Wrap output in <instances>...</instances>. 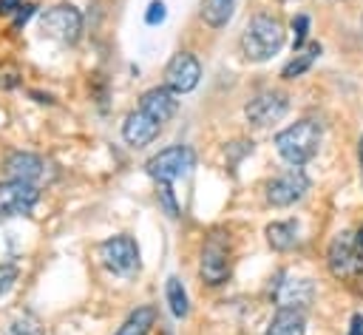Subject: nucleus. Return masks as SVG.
<instances>
[{"label":"nucleus","mask_w":363,"mask_h":335,"mask_svg":"<svg viewBox=\"0 0 363 335\" xmlns=\"http://www.w3.org/2000/svg\"><path fill=\"white\" fill-rule=\"evenodd\" d=\"M284 40H286V31L281 20L269 14H255L241 34V54L250 62H264L284 48Z\"/></svg>","instance_id":"nucleus-1"},{"label":"nucleus","mask_w":363,"mask_h":335,"mask_svg":"<svg viewBox=\"0 0 363 335\" xmlns=\"http://www.w3.org/2000/svg\"><path fill=\"white\" fill-rule=\"evenodd\" d=\"M320 139H323L320 122L318 119H301V122L284 128L281 133H275V148H278L281 159H286L292 168H301L318 153Z\"/></svg>","instance_id":"nucleus-2"},{"label":"nucleus","mask_w":363,"mask_h":335,"mask_svg":"<svg viewBox=\"0 0 363 335\" xmlns=\"http://www.w3.org/2000/svg\"><path fill=\"white\" fill-rule=\"evenodd\" d=\"M193 168H196V153L187 145L164 148L156 156H150L147 165H145L147 176H153L156 182H173L179 176H187Z\"/></svg>","instance_id":"nucleus-3"},{"label":"nucleus","mask_w":363,"mask_h":335,"mask_svg":"<svg viewBox=\"0 0 363 335\" xmlns=\"http://www.w3.org/2000/svg\"><path fill=\"white\" fill-rule=\"evenodd\" d=\"M102 267L113 275H130L139 267V247L130 236H111L96 247Z\"/></svg>","instance_id":"nucleus-4"},{"label":"nucleus","mask_w":363,"mask_h":335,"mask_svg":"<svg viewBox=\"0 0 363 335\" xmlns=\"http://www.w3.org/2000/svg\"><path fill=\"white\" fill-rule=\"evenodd\" d=\"M199 275L210 287H218V284H224L230 278V244H227V236L213 233L204 241L201 261H199Z\"/></svg>","instance_id":"nucleus-5"},{"label":"nucleus","mask_w":363,"mask_h":335,"mask_svg":"<svg viewBox=\"0 0 363 335\" xmlns=\"http://www.w3.org/2000/svg\"><path fill=\"white\" fill-rule=\"evenodd\" d=\"M309 190V176L301 168H289L278 176H272L264 187V196L272 207H289L295 202H301Z\"/></svg>","instance_id":"nucleus-6"},{"label":"nucleus","mask_w":363,"mask_h":335,"mask_svg":"<svg viewBox=\"0 0 363 335\" xmlns=\"http://www.w3.org/2000/svg\"><path fill=\"white\" fill-rule=\"evenodd\" d=\"M40 28H43V34H48L60 43H77L79 31H82V14H79V9L62 3V6H54V9L43 11Z\"/></svg>","instance_id":"nucleus-7"},{"label":"nucleus","mask_w":363,"mask_h":335,"mask_svg":"<svg viewBox=\"0 0 363 335\" xmlns=\"http://www.w3.org/2000/svg\"><path fill=\"white\" fill-rule=\"evenodd\" d=\"M272 298L278 307H286V309H306L315 298V284L309 278H295L289 273H278L272 287H269Z\"/></svg>","instance_id":"nucleus-8"},{"label":"nucleus","mask_w":363,"mask_h":335,"mask_svg":"<svg viewBox=\"0 0 363 335\" xmlns=\"http://www.w3.org/2000/svg\"><path fill=\"white\" fill-rule=\"evenodd\" d=\"M326 261H329V273L340 281L363 273V261L357 256V247H354V236L352 233H337L329 244V253H326Z\"/></svg>","instance_id":"nucleus-9"},{"label":"nucleus","mask_w":363,"mask_h":335,"mask_svg":"<svg viewBox=\"0 0 363 335\" xmlns=\"http://www.w3.org/2000/svg\"><path fill=\"white\" fill-rule=\"evenodd\" d=\"M201 79V62L190 54V51H179L170 57V62L164 65V88H170L173 94H187L199 85Z\"/></svg>","instance_id":"nucleus-10"},{"label":"nucleus","mask_w":363,"mask_h":335,"mask_svg":"<svg viewBox=\"0 0 363 335\" xmlns=\"http://www.w3.org/2000/svg\"><path fill=\"white\" fill-rule=\"evenodd\" d=\"M40 202V190L31 182H0V216H26Z\"/></svg>","instance_id":"nucleus-11"},{"label":"nucleus","mask_w":363,"mask_h":335,"mask_svg":"<svg viewBox=\"0 0 363 335\" xmlns=\"http://www.w3.org/2000/svg\"><path fill=\"white\" fill-rule=\"evenodd\" d=\"M289 102H286V94L281 91H261L258 97H252L247 105H244V116L250 125L255 128H267L272 122H278L284 114H286Z\"/></svg>","instance_id":"nucleus-12"},{"label":"nucleus","mask_w":363,"mask_h":335,"mask_svg":"<svg viewBox=\"0 0 363 335\" xmlns=\"http://www.w3.org/2000/svg\"><path fill=\"white\" fill-rule=\"evenodd\" d=\"M139 111H145L150 119H156V122L162 125V122H167V119L176 116L179 99H176V94H173L170 88L156 85V88H150V91H145V94L139 97Z\"/></svg>","instance_id":"nucleus-13"},{"label":"nucleus","mask_w":363,"mask_h":335,"mask_svg":"<svg viewBox=\"0 0 363 335\" xmlns=\"http://www.w3.org/2000/svg\"><path fill=\"white\" fill-rule=\"evenodd\" d=\"M159 122L156 119H150L145 111H130L128 116H125V122H122V136H125V142L128 145H133V148H145V145H150L156 136H159Z\"/></svg>","instance_id":"nucleus-14"},{"label":"nucleus","mask_w":363,"mask_h":335,"mask_svg":"<svg viewBox=\"0 0 363 335\" xmlns=\"http://www.w3.org/2000/svg\"><path fill=\"white\" fill-rule=\"evenodd\" d=\"M3 170H6L9 179H20V182H31V185H34L37 179H43V173H45V162H43L37 153L14 150V153L6 156Z\"/></svg>","instance_id":"nucleus-15"},{"label":"nucleus","mask_w":363,"mask_h":335,"mask_svg":"<svg viewBox=\"0 0 363 335\" xmlns=\"http://www.w3.org/2000/svg\"><path fill=\"white\" fill-rule=\"evenodd\" d=\"M264 335H306V318H303L301 309L278 307V312L267 324Z\"/></svg>","instance_id":"nucleus-16"},{"label":"nucleus","mask_w":363,"mask_h":335,"mask_svg":"<svg viewBox=\"0 0 363 335\" xmlns=\"http://www.w3.org/2000/svg\"><path fill=\"white\" fill-rule=\"evenodd\" d=\"M153 324H156V307L145 304V307H136L125 318V324L116 329V335H147Z\"/></svg>","instance_id":"nucleus-17"},{"label":"nucleus","mask_w":363,"mask_h":335,"mask_svg":"<svg viewBox=\"0 0 363 335\" xmlns=\"http://www.w3.org/2000/svg\"><path fill=\"white\" fill-rule=\"evenodd\" d=\"M267 241H269V247L272 250H278V253H286V250H292L295 247V241H298V227H295V221H272V224H267Z\"/></svg>","instance_id":"nucleus-18"},{"label":"nucleus","mask_w":363,"mask_h":335,"mask_svg":"<svg viewBox=\"0 0 363 335\" xmlns=\"http://www.w3.org/2000/svg\"><path fill=\"white\" fill-rule=\"evenodd\" d=\"M318 57H320V43H309V45H303V48H301V51H298V54L284 65L281 77H284V79H295V77L306 74Z\"/></svg>","instance_id":"nucleus-19"},{"label":"nucleus","mask_w":363,"mask_h":335,"mask_svg":"<svg viewBox=\"0 0 363 335\" xmlns=\"http://www.w3.org/2000/svg\"><path fill=\"white\" fill-rule=\"evenodd\" d=\"M233 6H235V0H204L201 3V17L210 28H221L233 17Z\"/></svg>","instance_id":"nucleus-20"},{"label":"nucleus","mask_w":363,"mask_h":335,"mask_svg":"<svg viewBox=\"0 0 363 335\" xmlns=\"http://www.w3.org/2000/svg\"><path fill=\"white\" fill-rule=\"evenodd\" d=\"M6 335H43V324L34 312L17 309L6 324Z\"/></svg>","instance_id":"nucleus-21"},{"label":"nucleus","mask_w":363,"mask_h":335,"mask_svg":"<svg viewBox=\"0 0 363 335\" xmlns=\"http://www.w3.org/2000/svg\"><path fill=\"white\" fill-rule=\"evenodd\" d=\"M164 295H167L170 312H173L176 318H187V312H190V301H187V292H184V287H182V281H179L176 275L167 278V284H164Z\"/></svg>","instance_id":"nucleus-22"},{"label":"nucleus","mask_w":363,"mask_h":335,"mask_svg":"<svg viewBox=\"0 0 363 335\" xmlns=\"http://www.w3.org/2000/svg\"><path fill=\"white\" fill-rule=\"evenodd\" d=\"M306 34H309V17H306V14H298V17L292 20V48H295V51L303 48Z\"/></svg>","instance_id":"nucleus-23"},{"label":"nucleus","mask_w":363,"mask_h":335,"mask_svg":"<svg viewBox=\"0 0 363 335\" xmlns=\"http://www.w3.org/2000/svg\"><path fill=\"white\" fill-rule=\"evenodd\" d=\"M156 196H159V202H162L164 213H167L170 219H176V216H179V204H176V199H173L170 182H159V187H156Z\"/></svg>","instance_id":"nucleus-24"},{"label":"nucleus","mask_w":363,"mask_h":335,"mask_svg":"<svg viewBox=\"0 0 363 335\" xmlns=\"http://www.w3.org/2000/svg\"><path fill=\"white\" fill-rule=\"evenodd\" d=\"M14 281H17V267L14 264H0V298L11 290Z\"/></svg>","instance_id":"nucleus-25"},{"label":"nucleus","mask_w":363,"mask_h":335,"mask_svg":"<svg viewBox=\"0 0 363 335\" xmlns=\"http://www.w3.org/2000/svg\"><path fill=\"white\" fill-rule=\"evenodd\" d=\"M164 17H167V9H164L162 0H153V3L147 6V11H145V23H147V26H156V23H162Z\"/></svg>","instance_id":"nucleus-26"},{"label":"nucleus","mask_w":363,"mask_h":335,"mask_svg":"<svg viewBox=\"0 0 363 335\" xmlns=\"http://www.w3.org/2000/svg\"><path fill=\"white\" fill-rule=\"evenodd\" d=\"M31 14H34V3H23V6H20L17 11H14V28H20V26H26Z\"/></svg>","instance_id":"nucleus-27"},{"label":"nucleus","mask_w":363,"mask_h":335,"mask_svg":"<svg viewBox=\"0 0 363 335\" xmlns=\"http://www.w3.org/2000/svg\"><path fill=\"white\" fill-rule=\"evenodd\" d=\"M20 6H23V0H0V17H9V14H14Z\"/></svg>","instance_id":"nucleus-28"},{"label":"nucleus","mask_w":363,"mask_h":335,"mask_svg":"<svg viewBox=\"0 0 363 335\" xmlns=\"http://www.w3.org/2000/svg\"><path fill=\"white\" fill-rule=\"evenodd\" d=\"M360 324H363V318L354 315V318H352V332H349V335H363V326H360Z\"/></svg>","instance_id":"nucleus-29"},{"label":"nucleus","mask_w":363,"mask_h":335,"mask_svg":"<svg viewBox=\"0 0 363 335\" xmlns=\"http://www.w3.org/2000/svg\"><path fill=\"white\" fill-rule=\"evenodd\" d=\"M354 247H357V256H360V261H363V227H360L357 236H354Z\"/></svg>","instance_id":"nucleus-30"},{"label":"nucleus","mask_w":363,"mask_h":335,"mask_svg":"<svg viewBox=\"0 0 363 335\" xmlns=\"http://www.w3.org/2000/svg\"><path fill=\"white\" fill-rule=\"evenodd\" d=\"M357 150H360V168H363V136H360V145H357Z\"/></svg>","instance_id":"nucleus-31"}]
</instances>
